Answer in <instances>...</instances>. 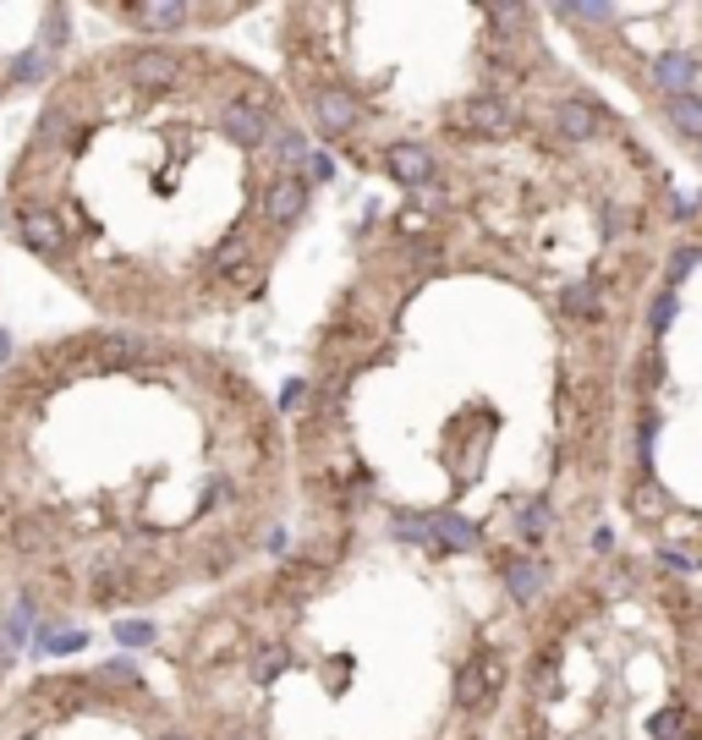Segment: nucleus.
Here are the masks:
<instances>
[{
  "instance_id": "nucleus-1",
  "label": "nucleus",
  "mask_w": 702,
  "mask_h": 740,
  "mask_svg": "<svg viewBox=\"0 0 702 740\" xmlns=\"http://www.w3.org/2000/svg\"><path fill=\"white\" fill-rule=\"evenodd\" d=\"M291 434L198 334L72 324L0 362V614L138 620L253 571L291 505Z\"/></svg>"
},
{
  "instance_id": "nucleus-3",
  "label": "nucleus",
  "mask_w": 702,
  "mask_h": 740,
  "mask_svg": "<svg viewBox=\"0 0 702 740\" xmlns=\"http://www.w3.org/2000/svg\"><path fill=\"white\" fill-rule=\"evenodd\" d=\"M0 740H192L132 658L45 663L0 696Z\"/></svg>"
},
{
  "instance_id": "nucleus-2",
  "label": "nucleus",
  "mask_w": 702,
  "mask_h": 740,
  "mask_svg": "<svg viewBox=\"0 0 702 740\" xmlns=\"http://www.w3.org/2000/svg\"><path fill=\"white\" fill-rule=\"evenodd\" d=\"M307 203V127L280 78L192 34L78 50L0 165L7 242L94 324L160 334L253 307Z\"/></svg>"
},
{
  "instance_id": "nucleus-4",
  "label": "nucleus",
  "mask_w": 702,
  "mask_h": 740,
  "mask_svg": "<svg viewBox=\"0 0 702 740\" xmlns=\"http://www.w3.org/2000/svg\"><path fill=\"white\" fill-rule=\"evenodd\" d=\"M12 680H17V636H12V620L0 614V696L12 691Z\"/></svg>"
}]
</instances>
